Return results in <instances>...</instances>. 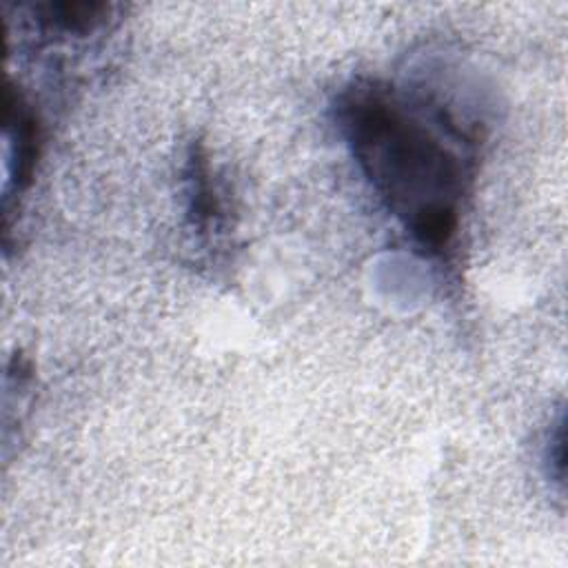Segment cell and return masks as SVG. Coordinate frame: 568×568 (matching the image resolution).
<instances>
[{
    "instance_id": "cell-1",
    "label": "cell",
    "mask_w": 568,
    "mask_h": 568,
    "mask_svg": "<svg viewBox=\"0 0 568 568\" xmlns=\"http://www.w3.org/2000/svg\"><path fill=\"white\" fill-rule=\"evenodd\" d=\"M337 122L359 169L413 240L428 253L446 251L468 180L453 120L366 80L339 95Z\"/></svg>"
},
{
    "instance_id": "cell-2",
    "label": "cell",
    "mask_w": 568,
    "mask_h": 568,
    "mask_svg": "<svg viewBox=\"0 0 568 568\" xmlns=\"http://www.w3.org/2000/svg\"><path fill=\"white\" fill-rule=\"evenodd\" d=\"M44 16L40 18L44 24L67 31V33H84L104 22L109 13V4L104 2H55L44 4Z\"/></svg>"
}]
</instances>
